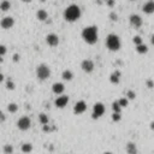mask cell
Instances as JSON below:
<instances>
[{
  "mask_svg": "<svg viewBox=\"0 0 154 154\" xmlns=\"http://www.w3.org/2000/svg\"><path fill=\"white\" fill-rule=\"evenodd\" d=\"M82 39L84 40V42H87L88 45H94L98 39H99V30L95 25H90V27H86L82 30Z\"/></svg>",
  "mask_w": 154,
  "mask_h": 154,
  "instance_id": "cell-1",
  "label": "cell"
},
{
  "mask_svg": "<svg viewBox=\"0 0 154 154\" xmlns=\"http://www.w3.org/2000/svg\"><path fill=\"white\" fill-rule=\"evenodd\" d=\"M79 17H81V8L75 4L68 6L64 10V19L66 22H76L77 19H79Z\"/></svg>",
  "mask_w": 154,
  "mask_h": 154,
  "instance_id": "cell-2",
  "label": "cell"
},
{
  "mask_svg": "<svg viewBox=\"0 0 154 154\" xmlns=\"http://www.w3.org/2000/svg\"><path fill=\"white\" fill-rule=\"evenodd\" d=\"M105 45H106V47H107L110 51H112V52H117V51L120 49L122 42H120V39H119L118 35H116V34H110V35L106 37Z\"/></svg>",
  "mask_w": 154,
  "mask_h": 154,
  "instance_id": "cell-3",
  "label": "cell"
},
{
  "mask_svg": "<svg viewBox=\"0 0 154 154\" xmlns=\"http://www.w3.org/2000/svg\"><path fill=\"white\" fill-rule=\"evenodd\" d=\"M51 76V69L48 65L46 64H40L37 68H36V77L40 79V81H46Z\"/></svg>",
  "mask_w": 154,
  "mask_h": 154,
  "instance_id": "cell-4",
  "label": "cell"
},
{
  "mask_svg": "<svg viewBox=\"0 0 154 154\" xmlns=\"http://www.w3.org/2000/svg\"><path fill=\"white\" fill-rule=\"evenodd\" d=\"M105 106L101 102H96V104L93 106V112H91V118L93 119H99L100 117H102L105 115Z\"/></svg>",
  "mask_w": 154,
  "mask_h": 154,
  "instance_id": "cell-5",
  "label": "cell"
},
{
  "mask_svg": "<svg viewBox=\"0 0 154 154\" xmlns=\"http://www.w3.org/2000/svg\"><path fill=\"white\" fill-rule=\"evenodd\" d=\"M30 127H32V119L28 116H22L17 120V128L22 131H27Z\"/></svg>",
  "mask_w": 154,
  "mask_h": 154,
  "instance_id": "cell-6",
  "label": "cell"
},
{
  "mask_svg": "<svg viewBox=\"0 0 154 154\" xmlns=\"http://www.w3.org/2000/svg\"><path fill=\"white\" fill-rule=\"evenodd\" d=\"M129 22H130V25L135 29H140L143 24V20H142V17L140 15H136V13H132L129 18Z\"/></svg>",
  "mask_w": 154,
  "mask_h": 154,
  "instance_id": "cell-7",
  "label": "cell"
},
{
  "mask_svg": "<svg viewBox=\"0 0 154 154\" xmlns=\"http://www.w3.org/2000/svg\"><path fill=\"white\" fill-rule=\"evenodd\" d=\"M94 68H95V65H94V61H93V60H90V59H84V60H82V63H81V69L83 70L84 72H87V74L93 72Z\"/></svg>",
  "mask_w": 154,
  "mask_h": 154,
  "instance_id": "cell-8",
  "label": "cell"
},
{
  "mask_svg": "<svg viewBox=\"0 0 154 154\" xmlns=\"http://www.w3.org/2000/svg\"><path fill=\"white\" fill-rule=\"evenodd\" d=\"M69 96L68 95H64V94H61V95H58V98L54 100V105L58 107V108H64L68 106L69 104Z\"/></svg>",
  "mask_w": 154,
  "mask_h": 154,
  "instance_id": "cell-9",
  "label": "cell"
},
{
  "mask_svg": "<svg viewBox=\"0 0 154 154\" xmlns=\"http://www.w3.org/2000/svg\"><path fill=\"white\" fill-rule=\"evenodd\" d=\"M86 111H87V104L83 100H79L75 104V106H74V113L75 115H82V113H84Z\"/></svg>",
  "mask_w": 154,
  "mask_h": 154,
  "instance_id": "cell-10",
  "label": "cell"
},
{
  "mask_svg": "<svg viewBox=\"0 0 154 154\" xmlns=\"http://www.w3.org/2000/svg\"><path fill=\"white\" fill-rule=\"evenodd\" d=\"M13 25H15V19L10 16H6L0 20V27L3 29H11Z\"/></svg>",
  "mask_w": 154,
  "mask_h": 154,
  "instance_id": "cell-11",
  "label": "cell"
},
{
  "mask_svg": "<svg viewBox=\"0 0 154 154\" xmlns=\"http://www.w3.org/2000/svg\"><path fill=\"white\" fill-rule=\"evenodd\" d=\"M46 44L49 46V47H57L59 45V37L58 35L51 33L46 36Z\"/></svg>",
  "mask_w": 154,
  "mask_h": 154,
  "instance_id": "cell-12",
  "label": "cell"
},
{
  "mask_svg": "<svg viewBox=\"0 0 154 154\" xmlns=\"http://www.w3.org/2000/svg\"><path fill=\"white\" fill-rule=\"evenodd\" d=\"M142 11L146 15L154 13V0H148L147 3H145V5L142 6Z\"/></svg>",
  "mask_w": 154,
  "mask_h": 154,
  "instance_id": "cell-13",
  "label": "cell"
},
{
  "mask_svg": "<svg viewBox=\"0 0 154 154\" xmlns=\"http://www.w3.org/2000/svg\"><path fill=\"white\" fill-rule=\"evenodd\" d=\"M52 91L57 95H61L65 91V86L63 83H60V82H57L52 86Z\"/></svg>",
  "mask_w": 154,
  "mask_h": 154,
  "instance_id": "cell-14",
  "label": "cell"
},
{
  "mask_svg": "<svg viewBox=\"0 0 154 154\" xmlns=\"http://www.w3.org/2000/svg\"><path fill=\"white\" fill-rule=\"evenodd\" d=\"M36 18H37L39 20H41V22H45V20L48 19V12L46 11V10H44V8L37 10V12H36Z\"/></svg>",
  "mask_w": 154,
  "mask_h": 154,
  "instance_id": "cell-15",
  "label": "cell"
},
{
  "mask_svg": "<svg viewBox=\"0 0 154 154\" xmlns=\"http://www.w3.org/2000/svg\"><path fill=\"white\" fill-rule=\"evenodd\" d=\"M125 150L128 154H137V146L135 142H128L125 146Z\"/></svg>",
  "mask_w": 154,
  "mask_h": 154,
  "instance_id": "cell-16",
  "label": "cell"
},
{
  "mask_svg": "<svg viewBox=\"0 0 154 154\" xmlns=\"http://www.w3.org/2000/svg\"><path fill=\"white\" fill-rule=\"evenodd\" d=\"M119 79H120V72L117 70V71H113L112 75L110 76V82L112 84H118L119 83Z\"/></svg>",
  "mask_w": 154,
  "mask_h": 154,
  "instance_id": "cell-17",
  "label": "cell"
},
{
  "mask_svg": "<svg viewBox=\"0 0 154 154\" xmlns=\"http://www.w3.org/2000/svg\"><path fill=\"white\" fill-rule=\"evenodd\" d=\"M61 78H63L64 81H66V82H70L71 79L74 78L72 71H71V70H64L63 74H61Z\"/></svg>",
  "mask_w": 154,
  "mask_h": 154,
  "instance_id": "cell-18",
  "label": "cell"
},
{
  "mask_svg": "<svg viewBox=\"0 0 154 154\" xmlns=\"http://www.w3.org/2000/svg\"><path fill=\"white\" fill-rule=\"evenodd\" d=\"M10 8H11V3H10L8 0H3V1L0 3V10H1L3 12H7Z\"/></svg>",
  "mask_w": 154,
  "mask_h": 154,
  "instance_id": "cell-19",
  "label": "cell"
},
{
  "mask_svg": "<svg viewBox=\"0 0 154 154\" xmlns=\"http://www.w3.org/2000/svg\"><path fill=\"white\" fill-rule=\"evenodd\" d=\"M20 150H22L23 153H30L33 150V145L32 143H29V142H25V143H23L22 146H20Z\"/></svg>",
  "mask_w": 154,
  "mask_h": 154,
  "instance_id": "cell-20",
  "label": "cell"
},
{
  "mask_svg": "<svg viewBox=\"0 0 154 154\" xmlns=\"http://www.w3.org/2000/svg\"><path fill=\"white\" fill-rule=\"evenodd\" d=\"M136 52L139 54H146L148 52V47L145 45V44H141V45H137L136 46Z\"/></svg>",
  "mask_w": 154,
  "mask_h": 154,
  "instance_id": "cell-21",
  "label": "cell"
},
{
  "mask_svg": "<svg viewBox=\"0 0 154 154\" xmlns=\"http://www.w3.org/2000/svg\"><path fill=\"white\" fill-rule=\"evenodd\" d=\"M39 122H40L42 125H46V124H48L49 118H48V116H47L46 113H40V115H39Z\"/></svg>",
  "mask_w": 154,
  "mask_h": 154,
  "instance_id": "cell-22",
  "label": "cell"
},
{
  "mask_svg": "<svg viewBox=\"0 0 154 154\" xmlns=\"http://www.w3.org/2000/svg\"><path fill=\"white\" fill-rule=\"evenodd\" d=\"M7 111L10 112V113H16V112L18 111V105L16 104V102H10V104L7 105Z\"/></svg>",
  "mask_w": 154,
  "mask_h": 154,
  "instance_id": "cell-23",
  "label": "cell"
},
{
  "mask_svg": "<svg viewBox=\"0 0 154 154\" xmlns=\"http://www.w3.org/2000/svg\"><path fill=\"white\" fill-rule=\"evenodd\" d=\"M5 84H6V89H7V90H15V88H16L15 82H13L11 78H8V79L5 82Z\"/></svg>",
  "mask_w": 154,
  "mask_h": 154,
  "instance_id": "cell-24",
  "label": "cell"
},
{
  "mask_svg": "<svg viewBox=\"0 0 154 154\" xmlns=\"http://www.w3.org/2000/svg\"><path fill=\"white\" fill-rule=\"evenodd\" d=\"M120 110H122V106L119 105L118 100L112 102V111H113V112H118V113H120Z\"/></svg>",
  "mask_w": 154,
  "mask_h": 154,
  "instance_id": "cell-25",
  "label": "cell"
},
{
  "mask_svg": "<svg viewBox=\"0 0 154 154\" xmlns=\"http://www.w3.org/2000/svg\"><path fill=\"white\" fill-rule=\"evenodd\" d=\"M3 150L5 154H12L13 153V146L12 145H5L3 147Z\"/></svg>",
  "mask_w": 154,
  "mask_h": 154,
  "instance_id": "cell-26",
  "label": "cell"
},
{
  "mask_svg": "<svg viewBox=\"0 0 154 154\" xmlns=\"http://www.w3.org/2000/svg\"><path fill=\"white\" fill-rule=\"evenodd\" d=\"M118 102H119V105H120L122 107H127V106L129 105V99H128V98H120V99L118 100Z\"/></svg>",
  "mask_w": 154,
  "mask_h": 154,
  "instance_id": "cell-27",
  "label": "cell"
},
{
  "mask_svg": "<svg viewBox=\"0 0 154 154\" xmlns=\"http://www.w3.org/2000/svg\"><path fill=\"white\" fill-rule=\"evenodd\" d=\"M120 119H122L120 113H118V112H113V113H112V120L113 122H119Z\"/></svg>",
  "mask_w": 154,
  "mask_h": 154,
  "instance_id": "cell-28",
  "label": "cell"
},
{
  "mask_svg": "<svg viewBox=\"0 0 154 154\" xmlns=\"http://www.w3.org/2000/svg\"><path fill=\"white\" fill-rule=\"evenodd\" d=\"M132 42L135 44V46L143 44V42H142V37H141V36H134V37H132Z\"/></svg>",
  "mask_w": 154,
  "mask_h": 154,
  "instance_id": "cell-29",
  "label": "cell"
},
{
  "mask_svg": "<svg viewBox=\"0 0 154 154\" xmlns=\"http://www.w3.org/2000/svg\"><path fill=\"white\" fill-rule=\"evenodd\" d=\"M127 98L129 100H132V99H135L136 98V94H135V91L134 90H128L127 91Z\"/></svg>",
  "mask_w": 154,
  "mask_h": 154,
  "instance_id": "cell-30",
  "label": "cell"
},
{
  "mask_svg": "<svg viewBox=\"0 0 154 154\" xmlns=\"http://www.w3.org/2000/svg\"><path fill=\"white\" fill-rule=\"evenodd\" d=\"M7 53V48L5 45H0V57H4Z\"/></svg>",
  "mask_w": 154,
  "mask_h": 154,
  "instance_id": "cell-31",
  "label": "cell"
},
{
  "mask_svg": "<svg viewBox=\"0 0 154 154\" xmlns=\"http://www.w3.org/2000/svg\"><path fill=\"white\" fill-rule=\"evenodd\" d=\"M110 18H111V20H113V22L118 20V16H117L115 12H111V13H110Z\"/></svg>",
  "mask_w": 154,
  "mask_h": 154,
  "instance_id": "cell-32",
  "label": "cell"
},
{
  "mask_svg": "<svg viewBox=\"0 0 154 154\" xmlns=\"http://www.w3.org/2000/svg\"><path fill=\"white\" fill-rule=\"evenodd\" d=\"M42 130L45 132H49V131H52V128H51L48 124H46V125H42Z\"/></svg>",
  "mask_w": 154,
  "mask_h": 154,
  "instance_id": "cell-33",
  "label": "cell"
},
{
  "mask_svg": "<svg viewBox=\"0 0 154 154\" xmlns=\"http://www.w3.org/2000/svg\"><path fill=\"white\" fill-rule=\"evenodd\" d=\"M146 84H147V87H148V88H154V82H153L152 79H147Z\"/></svg>",
  "mask_w": 154,
  "mask_h": 154,
  "instance_id": "cell-34",
  "label": "cell"
},
{
  "mask_svg": "<svg viewBox=\"0 0 154 154\" xmlns=\"http://www.w3.org/2000/svg\"><path fill=\"white\" fill-rule=\"evenodd\" d=\"M6 120V116L3 113V111L0 110V123H3V122H5Z\"/></svg>",
  "mask_w": 154,
  "mask_h": 154,
  "instance_id": "cell-35",
  "label": "cell"
},
{
  "mask_svg": "<svg viewBox=\"0 0 154 154\" xmlns=\"http://www.w3.org/2000/svg\"><path fill=\"white\" fill-rule=\"evenodd\" d=\"M115 3H116L115 0H107V1H106V4H107L110 7H113V6H115Z\"/></svg>",
  "mask_w": 154,
  "mask_h": 154,
  "instance_id": "cell-36",
  "label": "cell"
},
{
  "mask_svg": "<svg viewBox=\"0 0 154 154\" xmlns=\"http://www.w3.org/2000/svg\"><path fill=\"white\" fill-rule=\"evenodd\" d=\"M4 79H5V76H4L1 72H0V83H3V82H4Z\"/></svg>",
  "mask_w": 154,
  "mask_h": 154,
  "instance_id": "cell-37",
  "label": "cell"
},
{
  "mask_svg": "<svg viewBox=\"0 0 154 154\" xmlns=\"http://www.w3.org/2000/svg\"><path fill=\"white\" fill-rule=\"evenodd\" d=\"M19 60V54H15L13 56V61H18Z\"/></svg>",
  "mask_w": 154,
  "mask_h": 154,
  "instance_id": "cell-38",
  "label": "cell"
},
{
  "mask_svg": "<svg viewBox=\"0 0 154 154\" xmlns=\"http://www.w3.org/2000/svg\"><path fill=\"white\" fill-rule=\"evenodd\" d=\"M150 44L154 46V34H153V35H152V37H150Z\"/></svg>",
  "mask_w": 154,
  "mask_h": 154,
  "instance_id": "cell-39",
  "label": "cell"
},
{
  "mask_svg": "<svg viewBox=\"0 0 154 154\" xmlns=\"http://www.w3.org/2000/svg\"><path fill=\"white\" fill-rule=\"evenodd\" d=\"M150 129H152V130H154V122H152V123H150Z\"/></svg>",
  "mask_w": 154,
  "mask_h": 154,
  "instance_id": "cell-40",
  "label": "cell"
},
{
  "mask_svg": "<svg viewBox=\"0 0 154 154\" xmlns=\"http://www.w3.org/2000/svg\"><path fill=\"white\" fill-rule=\"evenodd\" d=\"M22 1H23V3H30L32 0H22Z\"/></svg>",
  "mask_w": 154,
  "mask_h": 154,
  "instance_id": "cell-41",
  "label": "cell"
},
{
  "mask_svg": "<svg viewBox=\"0 0 154 154\" xmlns=\"http://www.w3.org/2000/svg\"><path fill=\"white\" fill-rule=\"evenodd\" d=\"M104 154H112V153H111V152H105Z\"/></svg>",
  "mask_w": 154,
  "mask_h": 154,
  "instance_id": "cell-42",
  "label": "cell"
},
{
  "mask_svg": "<svg viewBox=\"0 0 154 154\" xmlns=\"http://www.w3.org/2000/svg\"><path fill=\"white\" fill-rule=\"evenodd\" d=\"M1 61H3V57H0V63H1Z\"/></svg>",
  "mask_w": 154,
  "mask_h": 154,
  "instance_id": "cell-43",
  "label": "cell"
},
{
  "mask_svg": "<svg viewBox=\"0 0 154 154\" xmlns=\"http://www.w3.org/2000/svg\"><path fill=\"white\" fill-rule=\"evenodd\" d=\"M130 1H136V0H130Z\"/></svg>",
  "mask_w": 154,
  "mask_h": 154,
  "instance_id": "cell-44",
  "label": "cell"
},
{
  "mask_svg": "<svg viewBox=\"0 0 154 154\" xmlns=\"http://www.w3.org/2000/svg\"><path fill=\"white\" fill-rule=\"evenodd\" d=\"M105 1H107V0H105Z\"/></svg>",
  "mask_w": 154,
  "mask_h": 154,
  "instance_id": "cell-45",
  "label": "cell"
}]
</instances>
